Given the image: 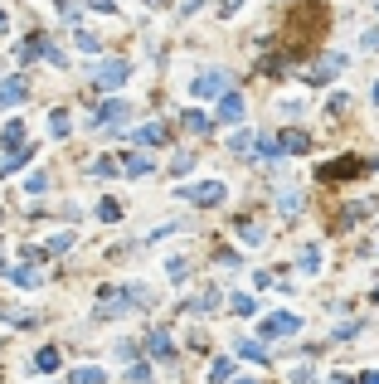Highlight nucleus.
Wrapping results in <instances>:
<instances>
[{
    "label": "nucleus",
    "mask_w": 379,
    "mask_h": 384,
    "mask_svg": "<svg viewBox=\"0 0 379 384\" xmlns=\"http://www.w3.org/2000/svg\"><path fill=\"white\" fill-rule=\"evenodd\" d=\"M180 194H185L190 204H199V209H214V204H224L229 185H224V180H199V185H185Z\"/></svg>",
    "instance_id": "obj_1"
},
{
    "label": "nucleus",
    "mask_w": 379,
    "mask_h": 384,
    "mask_svg": "<svg viewBox=\"0 0 379 384\" xmlns=\"http://www.w3.org/2000/svg\"><path fill=\"white\" fill-rule=\"evenodd\" d=\"M224 93H229L224 68H204L199 78H190V98H224Z\"/></svg>",
    "instance_id": "obj_2"
},
{
    "label": "nucleus",
    "mask_w": 379,
    "mask_h": 384,
    "mask_svg": "<svg viewBox=\"0 0 379 384\" xmlns=\"http://www.w3.org/2000/svg\"><path fill=\"white\" fill-rule=\"evenodd\" d=\"M127 73H132V63H127V58H108V63L98 68V88H108V93H117V88L127 83Z\"/></svg>",
    "instance_id": "obj_3"
},
{
    "label": "nucleus",
    "mask_w": 379,
    "mask_h": 384,
    "mask_svg": "<svg viewBox=\"0 0 379 384\" xmlns=\"http://www.w3.org/2000/svg\"><path fill=\"white\" fill-rule=\"evenodd\" d=\"M301 321L292 316V311H272V316H263V341H272V336H297Z\"/></svg>",
    "instance_id": "obj_4"
},
{
    "label": "nucleus",
    "mask_w": 379,
    "mask_h": 384,
    "mask_svg": "<svg viewBox=\"0 0 379 384\" xmlns=\"http://www.w3.org/2000/svg\"><path fill=\"white\" fill-rule=\"evenodd\" d=\"M127 112H132V103H122V98H108V103L98 108V117H93V122H98V127H112V132H117V127L127 122Z\"/></svg>",
    "instance_id": "obj_5"
},
{
    "label": "nucleus",
    "mask_w": 379,
    "mask_h": 384,
    "mask_svg": "<svg viewBox=\"0 0 379 384\" xmlns=\"http://www.w3.org/2000/svg\"><path fill=\"white\" fill-rule=\"evenodd\" d=\"M127 297H132L127 287H103V302H98V316H122V311L132 306Z\"/></svg>",
    "instance_id": "obj_6"
},
{
    "label": "nucleus",
    "mask_w": 379,
    "mask_h": 384,
    "mask_svg": "<svg viewBox=\"0 0 379 384\" xmlns=\"http://www.w3.org/2000/svg\"><path fill=\"white\" fill-rule=\"evenodd\" d=\"M341 68H346V54H326L321 63H316V68L306 73V83H331L336 73H341Z\"/></svg>",
    "instance_id": "obj_7"
},
{
    "label": "nucleus",
    "mask_w": 379,
    "mask_h": 384,
    "mask_svg": "<svg viewBox=\"0 0 379 384\" xmlns=\"http://www.w3.org/2000/svg\"><path fill=\"white\" fill-rule=\"evenodd\" d=\"M25 98H29V83L25 78H5V83H0V108H20Z\"/></svg>",
    "instance_id": "obj_8"
},
{
    "label": "nucleus",
    "mask_w": 379,
    "mask_h": 384,
    "mask_svg": "<svg viewBox=\"0 0 379 384\" xmlns=\"http://www.w3.org/2000/svg\"><path fill=\"white\" fill-rule=\"evenodd\" d=\"M244 93H224L219 98V122H244Z\"/></svg>",
    "instance_id": "obj_9"
},
{
    "label": "nucleus",
    "mask_w": 379,
    "mask_h": 384,
    "mask_svg": "<svg viewBox=\"0 0 379 384\" xmlns=\"http://www.w3.org/2000/svg\"><path fill=\"white\" fill-rule=\"evenodd\" d=\"M146 356H151V360H170V356H175L170 331H151V336H146Z\"/></svg>",
    "instance_id": "obj_10"
},
{
    "label": "nucleus",
    "mask_w": 379,
    "mask_h": 384,
    "mask_svg": "<svg viewBox=\"0 0 379 384\" xmlns=\"http://www.w3.org/2000/svg\"><path fill=\"white\" fill-rule=\"evenodd\" d=\"M311 141H306V132L301 127H287L282 137H277V151H287V156H297V151H306Z\"/></svg>",
    "instance_id": "obj_11"
},
{
    "label": "nucleus",
    "mask_w": 379,
    "mask_h": 384,
    "mask_svg": "<svg viewBox=\"0 0 379 384\" xmlns=\"http://www.w3.org/2000/svg\"><path fill=\"white\" fill-rule=\"evenodd\" d=\"M209 380H214V384H234V380H239V365H234V356H219L214 365H209Z\"/></svg>",
    "instance_id": "obj_12"
},
{
    "label": "nucleus",
    "mask_w": 379,
    "mask_h": 384,
    "mask_svg": "<svg viewBox=\"0 0 379 384\" xmlns=\"http://www.w3.org/2000/svg\"><path fill=\"white\" fill-rule=\"evenodd\" d=\"M219 302H224V297H219V287H204V292H199L194 302H185V311H194V316H209Z\"/></svg>",
    "instance_id": "obj_13"
},
{
    "label": "nucleus",
    "mask_w": 379,
    "mask_h": 384,
    "mask_svg": "<svg viewBox=\"0 0 379 384\" xmlns=\"http://www.w3.org/2000/svg\"><path fill=\"white\" fill-rule=\"evenodd\" d=\"M234 351H239V356L244 360H253V365H268V346H263V341H234Z\"/></svg>",
    "instance_id": "obj_14"
},
{
    "label": "nucleus",
    "mask_w": 379,
    "mask_h": 384,
    "mask_svg": "<svg viewBox=\"0 0 379 384\" xmlns=\"http://www.w3.org/2000/svg\"><path fill=\"white\" fill-rule=\"evenodd\" d=\"M132 141H136V146H161L165 127H161V122H146V127H136V132H132Z\"/></svg>",
    "instance_id": "obj_15"
},
{
    "label": "nucleus",
    "mask_w": 379,
    "mask_h": 384,
    "mask_svg": "<svg viewBox=\"0 0 379 384\" xmlns=\"http://www.w3.org/2000/svg\"><path fill=\"white\" fill-rule=\"evenodd\" d=\"M122 175H132V180H141V175H151V156H146V151H132V156L122 161Z\"/></svg>",
    "instance_id": "obj_16"
},
{
    "label": "nucleus",
    "mask_w": 379,
    "mask_h": 384,
    "mask_svg": "<svg viewBox=\"0 0 379 384\" xmlns=\"http://www.w3.org/2000/svg\"><path fill=\"white\" fill-rule=\"evenodd\" d=\"M360 170H365V161H331V165H321L316 175H321V180H336V175H360Z\"/></svg>",
    "instance_id": "obj_17"
},
{
    "label": "nucleus",
    "mask_w": 379,
    "mask_h": 384,
    "mask_svg": "<svg viewBox=\"0 0 379 384\" xmlns=\"http://www.w3.org/2000/svg\"><path fill=\"white\" fill-rule=\"evenodd\" d=\"M58 360H63V356H58L54 346H39V351H34V370H39V375H54Z\"/></svg>",
    "instance_id": "obj_18"
},
{
    "label": "nucleus",
    "mask_w": 379,
    "mask_h": 384,
    "mask_svg": "<svg viewBox=\"0 0 379 384\" xmlns=\"http://www.w3.org/2000/svg\"><path fill=\"white\" fill-rule=\"evenodd\" d=\"M29 156H34V146H15V151H5V156H0V175H10V170L25 165Z\"/></svg>",
    "instance_id": "obj_19"
},
{
    "label": "nucleus",
    "mask_w": 379,
    "mask_h": 384,
    "mask_svg": "<svg viewBox=\"0 0 379 384\" xmlns=\"http://www.w3.org/2000/svg\"><path fill=\"white\" fill-rule=\"evenodd\" d=\"M20 141H25V122L15 117V122H5V127H0V146H10V151H15Z\"/></svg>",
    "instance_id": "obj_20"
},
{
    "label": "nucleus",
    "mask_w": 379,
    "mask_h": 384,
    "mask_svg": "<svg viewBox=\"0 0 379 384\" xmlns=\"http://www.w3.org/2000/svg\"><path fill=\"white\" fill-rule=\"evenodd\" d=\"M370 209H375V199H355V204H346V209H341V224H355V219H365Z\"/></svg>",
    "instance_id": "obj_21"
},
{
    "label": "nucleus",
    "mask_w": 379,
    "mask_h": 384,
    "mask_svg": "<svg viewBox=\"0 0 379 384\" xmlns=\"http://www.w3.org/2000/svg\"><path fill=\"white\" fill-rule=\"evenodd\" d=\"M185 132H194V137H204V132H209V117H204L199 108H185Z\"/></svg>",
    "instance_id": "obj_22"
},
{
    "label": "nucleus",
    "mask_w": 379,
    "mask_h": 384,
    "mask_svg": "<svg viewBox=\"0 0 379 384\" xmlns=\"http://www.w3.org/2000/svg\"><path fill=\"white\" fill-rule=\"evenodd\" d=\"M301 273H321V244L301 248Z\"/></svg>",
    "instance_id": "obj_23"
},
{
    "label": "nucleus",
    "mask_w": 379,
    "mask_h": 384,
    "mask_svg": "<svg viewBox=\"0 0 379 384\" xmlns=\"http://www.w3.org/2000/svg\"><path fill=\"white\" fill-rule=\"evenodd\" d=\"M73 44H78L83 54H98V49H103V39H98L93 29H73Z\"/></svg>",
    "instance_id": "obj_24"
},
{
    "label": "nucleus",
    "mask_w": 379,
    "mask_h": 384,
    "mask_svg": "<svg viewBox=\"0 0 379 384\" xmlns=\"http://www.w3.org/2000/svg\"><path fill=\"white\" fill-rule=\"evenodd\" d=\"M10 282L15 287H39V268H10Z\"/></svg>",
    "instance_id": "obj_25"
},
{
    "label": "nucleus",
    "mask_w": 379,
    "mask_h": 384,
    "mask_svg": "<svg viewBox=\"0 0 379 384\" xmlns=\"http://www.w3.org/2000/svg\"><path fill=\"white\" fill-rule=\"evenodd\" d=\"M68 380H73V384H103V370H98V365H78Z\"/></svg>",
    "instance_id": "obj_26"
},
{
    "label": "nucleus",
    "mask_w": 379,
    "mask_h": 384,
    "mask_svg": "<svg viewBox=\"0 0 379 384\" xmlns=\"http://www.w3.org/2000/svg\"><path fill=\"white\" fill-rule=\"evenodd\" d=\"M49 190V175H44V170H29L25 175V194H44Z\"/></svg>",
    "instance_id": "obj_27"
},
{
    "label": "nucleus",
    "mask_w": 379,
    "mask_h": 384,
    "mask_svg": "<svg viewBox=\"0 0 379 384\" xmlns=\"http://www.w3.org/2000/svg\"><path fill=\"white\" fill-rule=\"evenodd\" d=\"M239 239H244V244H263L268 234H263V229H258L253 219H239Z\"/></svg>",
    "instance_id": "obj_28"
},
{
    "label": "nucleus",
    "mask_w": 379,
    "mask_h": 384,
    "mask_svg": "<svg viewBox=\"0 0 379 384\" xmlns=\"http://www.w3.org/2000/svg\"><path fill=\"white\" fill-rule=\"evenodd\" d=\"M277 209H282V214H297V209H301V194L297 190H282V194H277Z\"/></svg>",
    "instance_id": "obj_29"
},
{
    "label": "nucleus",
    "mask_w": 379,
    "mask_h": 384,
    "mask_svg": "<svg viewBox=\"0 0 379 384\" xmlns=\"http://www.w3.org/2000/svg\"><path fill=\"white\" fill-rule=\"evenodd\" d=\"M44 49H49V44H44V39L34 34V39H25V44H20V58H25V63H29V58H39V54H44Z\"/></svg>",
    "instance_id": "obj_30"
},
{
    "label": "nucleus",
    "mask_w": 379,
    "mask_h": 384,
    "mask_svg": "<svg viewBox=\"0 0 379 384\" xmlns=\"http://www.w3.org/2000/svg\"><path fill=\"white\" fill-rule=\"evenodd\" d=\"M68 248H73V234H54V239L44 244V258H49V253H68Z\"/></svg>",
    "instance_id": "obj_31"
},
{
    "label": "nucleus",
    "mask_w": 379,
    "mask_h": 384,
    "mask_svg": "<svg viewBox=\"0 0 379 384\" xmlns=\"http://www.w3.org/2000/svg\"><path fill=\"white\" fill-rule=\"evenodd\" d=\"M229 302H234V311H239V316H253V311H258V302H253L248 292H234Z\"/></svg>",
    "instance_id": "obj_32"
},
{
    "label": "nucleus",
    "mask_w": 379,
    "mask_h": 384,
    "mask_svg": "<svg viewBox=\"0 0 379 384\" xmlns=\"http://www.w3.org/2000/svg\"><path fill=\"white\" fill-rule=\"evenodd\" d=\"M98 214H103L108 224H117V219H122V204H117V199H103V204H98Z\"/></svg>",
    "instance_id": "obj_33"
},
{
    "label": "nucleus",
    "mask_w": 379,
    "mask_h": 384,
    "mask_svg": "<svg viewBox=\"0 0 379 384\" xmlns=\"http://www.w3.org/2000/svg\"><path fill=\"white\" fill-rule=\"evenodd\" d=\"M49 132H54V137H68V112H54V117H49Z\"/></svg>",
    "instance_id": "obj_34"
},
{
    "label": "nucleus",
    "mask_w": 379,
    "mask_h": 384,
    "mask_svg": "<svg viewBox=\"0 0 379 384\" xmlns=\"http://www.w3.org/2000/svg\"><path fill=\"white\" fill-rule=\"evenodd\" d=\"M127 380H132V384H151V365H132Z\"/></svg>",
    "instance_id": "obj_35"
},
{
    "label": "nucleus",
    "mask_w": 379,
    "mask_h": 384,
    "mask_svg": "<svg viewBox=\"0 0 379 384\" xmlns=\"http://www.w3.org/2000/svg\"><path fill=\"white\" fill-rule=\"evenodd\" d=\"M165 273H170V282H180L185 277V258H165Z\"/></svg>",
    "instance_id": "obj_36"
},
{
    "label": "nucleus",
    "mask_w": 379,
    "mask_h": 384,
    "mask_svg": "<svg viewBox=\"0 0 379 384\" xmlns=\"http://www.w3.org/2000/svg\"><path fill=\"white\" fill-rule=\"evenodd\" d=\"M229 146H234V151H239V156H244L248 146H253V132H234V141H229Z\"/></svg>",
    "instance_id": "obj_37"
},
{
    "label": "nucleus",
    "mask_w": 379,
    "mask_h": 384,
    "mask_svg": "<svg viewBox=\"0 0 379 384\" xmlns=\"http://www.w3.org/2000/svg\"><path fill=\"white\" fill-rule=\"evenodd\" d=\"M190 161H194V151H180V156L170 161V170H175V175H185V170H190Z\"/></svg>",
    "instance_id": "obj_38"
},
{
    "label": "nucleus",
    "mask_w": 379,
    "mask_h": 384,
    "mask_svg": "<svg viewBox=\"0 0 379 384\" xmlns=\"http://www.w3.org/2000/svg\"><path fill=\"white\" fill-rule=\"evenodd\" d=\"M316 375H311V365H292V384H311Z\"/></svg>",
    "instance_id": "obj_39"
},
{
    "label": "nucleus",
    "mask_w": 379,
    "mask_h": 384,
    "mask_svg": "<svg viewBox=\"0 0 379 384\" xmlns=\"http://www.w3.org/2000/svg\"><path fill=\"white\" fill-rule=\"evenodd\" d=\"M258 151H263L268 161H272V156H282V151H277V137H263V141H258Z\"/></svg>",
    "instance_id": "obj_40"
},
{
    "label": "nucleus",
    "mask_w": 379,
    "mask_h": 384,
    "mask_svg": "<svg viewBox=\"0 0 379 384\" xmlns=\"http://www.w3.org/2000/svg\"><path fill=\"white\" fill-rule=\"evenodd\" d=\"M346 108H351V98H346V93H336V98H331V117H341Z\"/></svg>",
    "instance_id": "obj_41"
},
{
    "label": "nucleus",
    "mask_w": 379,
    "mask_h": 384,
    "mask_svg": "<svg viewBox=\"0 0 379 384\" xmlns=\"http://www.w3.org/2000/svg\"><path fill=\"white\" fill-rule=\"evenodd\" d=\"M93 170H98V175H112V170H122V165H117V161H112V156H103V161H98V165H93Z\"/></svg>",
    "instance_id": "obj_42"
},
{
    "label": "nucleus",
    "mask_w": 379,
    "mask_h": 384,
    "mask_svg": "<svg viewBox=\"0 0 379 384\" xmlns=\"http://www.w3.org/2000/svg\"><path fill=\"white\" fill-rule=\"evenodd\" d=\"M326 384H360V375H346V370H341V375H331Z\"/></svg>",
    "instance_id": "obj_43"
},
{
    "label": "nucleus",
    "mask_w": 379,
    "mask_h": 384,
    "mask_svg": "<svg viewBox=\"0 0 379 384\" xmlns=\"http://www.w3.org/2000/svg\"><path fill=\"white\" fill-rule=\"evenodd\" d=\"M360 384H379V370H365V375H360Z\"/></svg>",
    "instance_id": "obj_44"
},
{
    "label": "nucleus",
    "mask_w": 379,
    "mask_h": 384,
    "mask_svg": "<svg viewBox=\"0 0 379 384\" xmlns=\"http://www.w3.org/2000/svg\"><path fill=\"white\" fill-rule=\"evenodd\" d=\"M146 5H156V10H161V5H170V0H146Z\"/></svg>",
    "instance_id": "obj_45"
},
{
    "label": "nucleus",
    "mask_w": 379,
    "mask_h": 384,
    "mask_svg": "<svg viewBox=\"0 0 379 384\" xmlns=\"http://www.w3.org/2000/svg\"><path fill=\"white\" fill-rule=\"evenodd\" d=\"M5 25H10V20H5V10H0V34H5Z\"/></svg>",
    "instance_id": "obj_46"
},
{
    "label": "nucleus",
    "mask_w": 379,
    "mask_h": 384,
    "mask_svg": "<svg viewBox=\"0 0 379 384\" xmlns=\"http://www.w3.org/2000/svg\"><path fill=\"white\" fill-rule=\"evenodd\" d=\"M234 384H263V380H234Z\"/></svg>",
    "instance_id": "obj_47"
},
{
    "label": "nucleus",
    "mask_w": 379,
    "mask_h": 384,
    "mask_svg": "<svg viewBox=\"0 0 379 384\" xmlns=\"http://www.w3.org/2000/svg\"><path fill=\"white\" fill-rule=\"evenodd\" d=\"M375 103H379V83H375Z\"/></svg>",
    "instance_id": "obj_48"
}]
</instances>
